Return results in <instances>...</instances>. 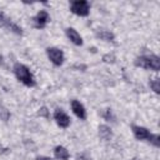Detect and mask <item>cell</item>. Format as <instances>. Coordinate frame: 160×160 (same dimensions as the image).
<instances>
[{"instance_id": "cell-20", "label": "cell", "mask_w": 160, "mask_h": 160, "mask_svg": "<svg viewBox=\"0 0 160 160\" xmlns=\"http://www.w3.org/2000/svg\"><path fill=\"white\" fill-rule=\"evenodd\" d=\"M36 160H51L50 158H48V156H38L36 158Z\"/></svg>"}, {"instance_id": "cell-16", "label": "cell", "mask_w": 160, "mask_h": 160, "mask_svg": "<svg viewBox=\"0 0 160 160\" xmlns=\"http://www.w3.org/2000/svg\"><path fill=\"white\" fill-rule=\"evenodd\" d=\"M150 88H151L156 94H159V92H160V81H159V79L150 80Z\"/></svg>"}, {"instance_id": "cell-10", "label": "cell", "mask_w": 160, "mask_h": 160, "mask_svg": "<svg viewBox=\"0 0 160 160\" xmlns=\"http://www.w3.org/2000/svg\"><path fill=\"white\" fill-rule=\"evenodd\" d=\"M65 32H66V36L69 38V40H70L72 44H75V45H78V46H81V45H82V38L80 36V34H79L75 29L68 28V29L65 30Z\"/></svg>"}, {"instance_id": "cell-8", "label": "cell", "mask_w": 160, "mask_h": 160, "mask_svg": "<svg viewBox=\"0 0 160 160\" xmlns=\"http://www.w3.org/2000/svg\"><path fill=\"white\" fill-rule=\"evenodd\" d=\"M132 129V132H134V136L138 139V140H148L149 136H150V131L144 128V126H139V125H132L131 126Z\"/></svg>"}, {"instance_id": "cell-6", "label": "cell", "mask_w": 160, "mask_h": 160, "mask_svg": "<svg viewBox=\"0 0 160 160\" xmlns=\"http://www.w3.org/2000/svg\"><path fill=\"white\" fill-rule=\"evenodd\" d=\"M54 119H55V121H56V124L60 126V128H68L69 125H70V118H69V115L65 112V111H62L61 109H56L55 111H54Z\"/></svg>"}, {"instance_id": "cell-5", "label": "cell", "mask_w": 160, "mask_h": 160, "mask_svg": "<svg viewBox=\"0 0 160 160\" xmlns=\"http://www.w3.org/2000/svg\"><path fill=\"white\" fill-rule=\"evenodd\" d=\"M46 54H48L49 60L54 65H56V66L62 65V62H64V52L60 49H58V48H48L46 49Z\"/></svg>"}, {"instance_id": "cell-12", "label": "cell", "mask_w": 160, "mask_h": 160, "mask_svg": "<svg viewBox=\"0 0 160 160\" xmlns=\"http://www.w3.org/2000/svg\"><path fill=\"white\" fill-rule=\"evenodd\" d=\"M99 136L102 140H110L112 136V131L108 125H100L99 126Z\"/></svg>"}, {"instance_id": "cell-18", "label": "cell", "mask_w": 160, "mask_h": 160, "mask_svg": "<svg viewBox=\"0 0 160 160\" xmlns=\"http://www.w3.org/2000/svg\"><path fill=\"white\" fill-rule=\"evenodd\" d=\"M102 60L105 61V62H114V60H115V56L111 54H106V55H104V58H102Z\"/></svg>"}, {"instance_id": "cell-15", "label": "cell", "mask_w": 160, "mask_h": 160, "mask_svg": "<svg viewBox=\"0 0 160 160\" xmlns=\"http://www.w3.org/2000/svg\"><path fill=\"white\" fill-rule=\"evenodd\" d=\"M10 119V111L4 108V106H0V120L2 121H8Z\"/></svg>"}, {"instance_id": "cell-19", "label": "cell", "mask_w": 160, "mask_h": 160, "mask_svg": "<svg viewBox=\"0 0 160 160\" xmlns=\"http://www.w3.org/2000/svg\"><path fill=\"white\" fill-rule=\"evenodd\" d=\"M39 115H40V116H44V118H46V119H49V111H48V109H46V108H41L40 111H39Z\"/></svg>"}, {"instance_id": "cell-14", "label": "cell", "mask_w": 160, "mask_h": 160, "mask_svg": "<svg viewBox=\"0 0 160 160\" xmlns=\"http://www.w3.org/2000/svg\"><path fill=\"white\" fill-rule=\"evenodd\" d=\"M148 141H149L150 144H152L154 146H156V148L160 146V136H159L158 134H150Z\"/></svg>"}, {"instance_id": "cell-3", "label": "cell", "mask_w": 160, "mask_h": 160, "mask_svg": "<svg viewBox=\"0 0 160 160\" xmlns=\"http://www.w3.org/2000/svg\"><path fill=\"white\" fill-rule=\"evenodd\" d=\"M70 10L78 16H88L90 12V4L86 0H75L70 4Z\"/></svg>"}, {"instance_id": "cell-11", "label": "cell", "mask_w": 160, "mask_h": 160, "mask_svg": "<svg viewBox=\"0 0 160 160\" xmlns=\"http://www.w3.org/2000/svg\"><path fill=\"white\" fill-rule=\"evenodd\" d=\"M54 155H55V158L59 159V160H68V159L70 158V154H69L68 149L64 148V146H61V145H58V146L54 149Z\"/></svg>"}, {"instance_id": "cell-7", "label": "cell", "mask_w": 160, "mask_h": 160, "mask_svg": "<svg viewBox=\"0 0 160 160\" xmlns=\"http://www.w3.org/2000/svg\"><path fill=\"white\" fill-rule=\"evenodd\" d=\"M49 20H50L49 12L46 10H40L36 14V16L34 18V26L38 29H44L46 26V24L49 22Z\"/></svg>"}, {"instance_id": "cell-9", "label": "cell", "mask_w": 160, "mask_h": 160, "mask_svg": "<svg viewBox=\"0 0 160 160\" xmlns=\"http://www.w3.org/2000/svg\"><path fill=\"white\" fill-rule=\"evenodd\" d=\"M71 109H72L74 114H75L79 119L84 120V119L86 118V110H85L84 105H82L80 101H78V100H71Z\"/></svg>"}, {"instance_id": "cell-1", "label": "cell", "mask_w": 160, "mask_h": 160, "mask_svg": "<svg viewBox=\"0 0 160 160\" xmlns=\"http://www.w3.org/2000/svg\"><path fill=\"white\" fill-rule=\"evenodd\" d=\"M14 74L18 78V80L21 81L25 86H29V88L35 86V84H36L35 78H34L32 72L30 71V69L26 65L20 64V62H16L14 65Z\"/></svg>"}, {"instance_id": "cell-2", "label": "cell", "mask_w": 160, "mask_h": 160, "mask_svg": "<svg viewBox=\"0 0 160 160\" xmlns=\"http://www.w3.org/2000/svg\"><path fill=\"white\" fill-rule=\"evenodd\" d=\"M135 65L142 69H150V70L158 71L160 69V59L158 55H141L136 58Z\"/></svg>"}, {"instance_id": "cell-13", "label": "cell", "mask_w": 160, "mask_h": 160, "mask_svg": "<svg viewBox=\"0 0 160 160\" xmlns=\"http://www.w3.org/2000/svg\"><path fill=\"white\" fill-rule=\"evenodd\" d=\"M96 36L100 38L101 40H105V41H114L115 36L112 32L108 31V30H101V31H98L96 32Z\"/></svg>"}, {"instance_id": "cell-4", "label": "cell", "mask_w": 160, "mask_h": 160, "mask_svg": "<svg viewBox=\"0 0 160 160\" xmlns=\"http://www.w3.org/2000/svg\"><path fill=\"white\" fill-rule=\"evenodd\" d=\"M0 26L6 28L8 30L15 32L16 35H22V29L19 25H16L15 22H12L9 18H6V15L1 10H0Z\"/></svg>"}, {"instance_id": "cell-17", "label": "cell", "mask_w": 160, "mask_h": 160, "mask_svg": "<svg viewBox=\"0 0 160 160\" xmlns=\"http://www.w3.org/2000/svg\"><path fill=\"white\" fill-rule=\"evenodd\" d=\"M102 116H104V119H105V120H108V121L114 120V116H112V112H111V110H110V109H106V110L104 111Z\"/></svg>"}]
</instances>
